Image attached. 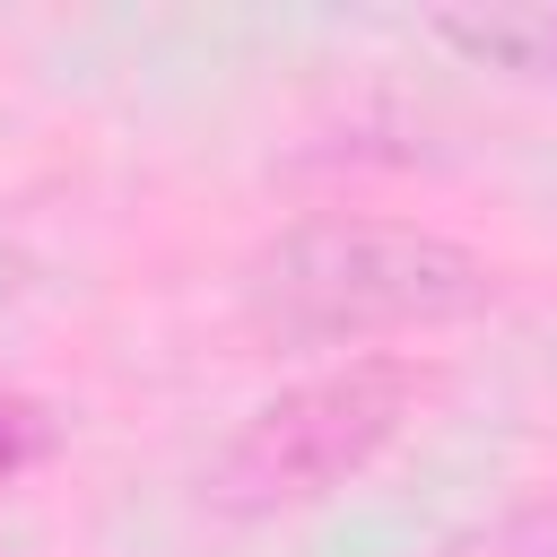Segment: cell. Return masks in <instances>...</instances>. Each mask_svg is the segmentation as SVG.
<instances>
[{"label": "cell", "instance_id": "obj_1", "mask_svg": "<svg viewBox=\"0 0 557 557\" xmlns=\"http://www.w3.org/2000/svg\"><path fill=\"white\" fill-rule=\"evenodd\" d=\"M496 296V261L461 235L357 209L296 218L244 261V322L278 348H366L400 331H444L479 322Z\"/></svg>", "mask_w": 557, "mask_h": 557}, {"label": "cell", "instance_id": "obj_2", "mask_svg": "<svg viewBox=\"0 0 557 557\" xmlns=\"http://www.w3.org/2000/svg\"><path fill=\"white\" fill-rule=\"evenodd\" d=\"M426 400H435V366L418 357H348L331 374H305L235 426V444L209 470V505L235 522L305 513L348 479H366Z\"/></svg>", "mask_w": 557, "mask_h": 557}, {"label": "cell", "instance_id": "obj_3", "mask_svg": "<svg viewBox=\"0 0 557 557\" xmlns=\"http://www.w3.org/2000/svg\"><path fill=\"white\" fill-rule=\"evenodd\" d=\"M426 35L461 70L557 87V0H461V9H426Z\"/></svg>", "mask_w": 557, "mask_h": 557}, {"label": "cell", "instance_id": "obj_4", "mask_svg": "<svg viewBox=\"0 0 557 557\" xmlns=\"http://www.w3.org/2000/svg\"><path fill=\"white\" fill-rule=\"evenodd\" d=\"M52 444H61L52 409H44V400H26V392H0V479L35 470V461H44Z\"/></svg>", "mask_w": 557, "mask_h": 557}, {"label": "cell", "instance_id": "obj_5", "mask_svg": "<svg viewBox=\"0 0 557 557\" xmlns=\"http://www.w3.org/2000/svg\"><path fill=\"white\" fill-rule=\"evenodd\" d=\"M26 287H35V261H26V244H17V235H0V313H9Z\"/></svg>", "mask_w": 557, "mask_h": 557}, {"label": "cell", "instance_id": "obj_6", "mask_svg": "<svg viewBox=\"0 0 557 557\" xmlns=\"http://www.w3.org/2000/svg\"><path fill=\"white\" fill-rule=\"evenodd\" d=\"M548 557H557V548H548Z\"/></svg>", "mask_w": 557, "mask_h": 557}]
</instances>
